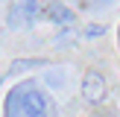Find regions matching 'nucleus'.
Here are the masks:
<instances>
[{
  "label": "nucleus",
  "mask_w": 120,
  "mask_h": 117,
  "mask_svg": "<svg viewBox=\"0 0 120 117\" xmlns=\"http://www.w3.org/2000/svg\"><path fill=\"white\" fill-rule=\"evenodd\" d=\"M21 111H23V117H50L47 114V99L41 91H23L21 94Z\"/></svg>",
  "instance_id": "nucleus-2"
},
{
  "label": "nucleus",
  "mask_w": 120,
  "mask_h": 117,
  "mask_svg": "<svg viewBox=\"0 0 120 117\" xmlns=\"http://www.w3.org/2000/svg\"><path fill=\"white\" fill-rule=\"evenodd\" d=\"M9 29H21V26H26V18H23V12H21V6L18 3H12L9 6Z\"/></svg>",
  "instance_id": "nucleus-5"
},
{
  "label": "nucleus",
  "mask_w": 120,
  "mask_h": 117,
  "mask_svg": "<svg viewBox=\"0 0 120 117\" xmlns=\"http://www.w3.org/2000/svg\"><path fill=\"white\" fill-rule=\"evenodd\" d=\"M82 97H85L88 102H103V99L109 97V85H105L103 73L88 70V73L82 76Z\"/></svg>",
  "instance_id": "nucleus-1"
},
{
  "label": "nucleus",
  "mask_w": 120,
  "mask_h": 117,
  "mask_svg": "<svg viewBox=\"0 0 120 117\" xmlns=\"http://www.w3.org/2000/svg\"><path fill=\"white\" fill-rule=\"evenodd\" d=\"M103 32H105L103 23H88V26H85V35H88V38H100Z\"/></svg>",
  "instance_id": "nucleus-7"
},
{
  "label": "nucleus",
  "mask_w": 120,
  "mask_h": 117,
  "mask_svg": "<svg viewBox=\"0 0 120 117\" xmlns=\"http://www.w3.org/2000/svg\"><path fill=\"white\" fill-rule=\"evenodd\" d=\"M18 6H21L23 18H26V26H32V23L41 18V6H38V0H18Z\"/></svg>",
  "instance_id": "nucleus-4"
},
{
  "label": "nucleus",
  "mask_w": 120,
  "mask_h": 117,
  "mask_svg": "<svg viewBox=\"0 0 120 117\" xmlns=\"http://www.w3.org/2000/svg\"><path fill=\"white\" fill-rule=\"evenodd\" d=\"M44 12L50 15V21H53V23H62V26L73 21V12H70V9H64L62 3H50V6H47Z\"/></svg>",
  "instance_id": "nucleus-3"
},
{
  "label": "nucleus",
  "mask_w": 120,
  "mask_h": 117,
  "mask_svg": "<svg viewBox=\"0 0 120 117\" xmlns=\"http://www.w3.org/2000/svg\"><path fill=\"white\" fill-rule=\"evenodd\" d=\"M18 102H21V91H12L9 99H6V117H15L18 114Z\"/></svg>",
  "instance_id": "nucleus-6"
}]
</instances>
